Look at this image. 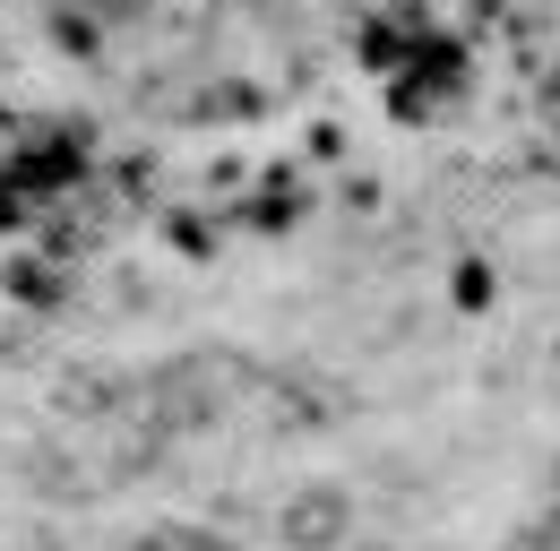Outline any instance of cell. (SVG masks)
<instances>
[{"label":"cell","instance_id":"obj_1","mask_svg":"<svg viewBox=\"0 0 560 551\" xmlns=\"http://www.w3.org/2000/svg\"><path fill=\"white\" fill-rule=\"evenodd\" d=\"M284 535H293V543H337V535H346V500H337V491H311V500H293Z\"/></svg>","mask_w":560,"mask_h":551}]
</instances>
